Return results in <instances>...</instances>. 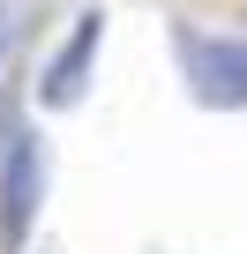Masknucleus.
Here are the masks:
<instances>
[{"label":"nucleus","mask_w":247,"mask_h":254,"mask_svg":"<svg viewBox=\"0 0 247 254\" xmlns=\"http://www.w3.org/2000/svg\"><path fill=\"white\" fill-rule=\"evenodd\" d=\"M172 53L202 112H247V38H210L195 23H172Z\"/></svg>","instance_id":"1"},{"label":"nucleus","mask_w":247,"mask_h":254,"mask_svg":"<svg viewBox=\"0 0 247 254\" xmlns=\"http://www.w3.org/2000/svg\"><path fill=\"white\" fill-rule=\"evenodd\" d=\"M45 142L30 127H8L0 135V254H23L45 209Z\"/></svg>","instance_id":"2"},{"label":"nucleus","mask_w":247,"mask_h":254,"mask_svg":"<svg viewBox=\"0 0 247 254\" xmlns=\"http://www.w3.org/2000/svg\"><path fill=\"white\" fill-rule=\"evenodd\" d=\"M97 45H105V8H82V15L68 23V38L53 45V60L38 67V105H45V112H68V105H82V90H90V67H97Z\"/></svg>","instance_id":"3"},{"label":"nucleus","mask_w":247,"mask_h":254,"mask_svg":"<svg viewBox=\"0 0 247 254\" xmlns=\"http://www.w3.org/2000/svg\"><path fill=\"white\" fill-rule=\"evenodd\" d=\"M8 45H15V0H0V60H8Z\"/></svg>","instance_id":"4"}]
</instances>
